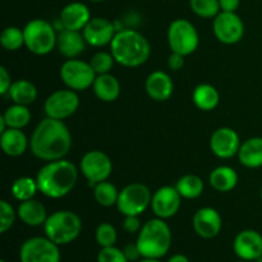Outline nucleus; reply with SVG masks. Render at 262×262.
<instances>
[{"label":"nucleus","mask_w":262,"mask_h":262,"mask_svg":"<svg viewBox=\"0 0 262 262\" xmlns=\"http://www.w3.org/2000/svg\"><path fill=\"white\" fill-rule=\"evenodd\" d=\"M72 147V135L64 120L43 118L33 129L30 148L33 156L42 161L60 160Z\"/></svg>","instance_id":"obj_1"},{"label":"nucleus","mask_w":262,"mask_h":262,"mask_svg":"<svg viewBox=\"0 0 262 262\" xmlns=\"http://www.w3.org/2000/svg\"><path fill=\"white\" fill-rule=\"evenodd\" d=\"M78 169L72 161H48L36 176L38 191L48 199H63L71 193L78 181Z\"/></svg>","instance_id":"obj_2"},{"label":"nucleus","mask_w":262,"mask_h":262,"mask_svg":"<svg viewBox=\"0 0 262 262\" xmlns=\"http://www.w3.org/2000/svg\"><path fill=\"white\" fill-rule=\"evenodd\" d=\"M110 53L120 66L125 68H137L148 60L151 46L142 33L125 28L118 31L114 36L110 43Z\"/></svg>","instance_id":"obj_3"},{"label":"nucleus","mask_w":262,"mask_h":262,"mask_svg":"<svg viewBox=\"0 0 262 262\" xmlns=\"http://www.w3.org/2000/svg\"><path fill=\"white\" fill-rule=\"evenodd\" d=\"M171 241L173 234L168 223L160 217H154L142 225L136 243L142 257L161 258L170 250Z\"/></svg>","instance_id":"obj_4"},{"label":"nucleus","mask_w":262,"mask_h":262,"mask_svg":"<svg viewBox=\"0 0 262 262\" xmlns=\"http://www.w3.org/2000/svg\"><path fill=\"white\" fill-rule=\"evenodd\" d=\"M43 227L46 237L58 246L74 242L82 232V220L71 210H59L49 215Z\"/></svg>","instance_id":"obj_5"},{"label":"nucleus","mask_w":262,"mask_h":262,"mask_svg":"<svg viewBox=\"0 0 262 262\" xmlns=\"http://www.w3.org/2000/svg\"><path fill=\"white\" fill-rule=\"evenodd\" d=\"M25 33V46L30 53L43 56L56 49L58 33L50 22L41 18L30 20L23 27Z\"/></svg>","instance_id":"obj_6"},{"label":"nucleus","mask_w":262,"mask_h":262,"mask_svg":"<svg viewBox=\"0 0 262 262\" xmlns=\"http://www.w3.org/2000/svg\"><path fill=\"white\" fill-rule=\"evenodd\" d=\"M168 43L171 53L191 55L200 45L199 31L188 19H174L168 28Z\"/></svg>","instance_id":"obj_7"},{"label":"nucleus","mask_w":262,"mask_h":262,"mask_svg":"<svg viewBox=\"0 0 262 262\" xmlns=\"http://www.w3.org/2000/svg\"><path fill=\"white\" fill-rule=\"evenodd\" d=\"M152 192L143 183H130L119 191L117 209L123 216H140L151 206Z\"/></svg>","instance_id":"obj_8"},{"label":"nucleus","mask_w":262,"mask_h":262,"mask_svg":"<svg viewBox=\"0 0 262 262\" xmlns=\"http://www.w3.org/2000/svg\"><path fill=\"white\" fill-rule=\"evenodd\" d=\"M60 78L67 89L73 91H84L92 87L96 73L92 69L90 61L81 60V59H67L60 67Z\"/></svg>","instance_id":"obj_9"},{"label":"nucleus","mask_w":262,"mask_h":262,"mask_svg":"<svg viewBox=\"0 0 262 262\" xmlns=\"http://www.w3.org/2000/svg\"><path fill=\"white\" fill-rule=\"evenodd\" d=\"M59 246L48 237H31L19 248L20 262H60Z\"/></svg>","instance_id":"obj_10"},{"label":"nucleus","mask_w":262,"mask_h":262,"mask_svg":"<svg viewBox=\"0 0 262 262\" xmlns=\"http://www.w3.org/2000/svg\"><path fill=\"white\" fill-rule=\"evenodd\" d=\"M79 171L91 184L109 179L113 171V161L100 150L87 151L79 161Z\"/></svg>","instance_id":"obj_11"},{"label":"nucleus","mask_w":262,"mask_h":262,"mask_svg":"<svg viewBox=\"0 0 262 262\" xmlns=\"http://www.w3.org/2000/svg\"><path fill=\"white\" fill-rule=\"evenodd\" d=\"M79 107V96L71 89L56 90L43 102L46 117L64 120L72 117Z\"/></svg>","instance_id":"obj_12"},{"label":"nucleus","mask_w":262,"mask_h":262,"mask_svg":"<svg viewBox=\"0 0 262 262\" xmlns=\"http://www.w3.org/2000/svg\"><path fill=\"white\" fill-rule=\"evenodd\" d=\"M245 23L235 12H220L212 22V31L217 40L225 45H234L245 36Z\"/></svg>","instance_id":"obj_13"},{"label":"nucleus","mask_w":262,"mask_h":262,"mask_svg":"<svg viewBox=\"0 0 262 262\" xmlns=\"http://www.w3.org/2000/svg\"><path fill=\"white\" fill-rule=\"evenodd\" d=\"M182 196L176 186H164L156 189L151 200V210L154 215L160 219L168 220L177 215L181 209Z\"/></svg>","instance_id":"obj_14"},{"label":"nucleus","mask_w":262,"mask_h":262,"mask_svg":"<svg viewBox=\"0 0 262 262\" xmlns=\"http://www.w3.org/2000/svg\"><path fill=\"white\" fill-rule=\"evenodd\" d=\"M242 142L239 135L230 127H220L210 137V150L219 159H232L238 155Z\"/></svg>","instance_id":"obj_15"},{"label":"nucleus","mask_w":262,"mask_h":262,"mask_svg":"<svg viewBox=\"0 0 262 262\" xmlns=\"http://www.w3.org/2000/svg\"><path fill=\"white\" fill-rule=\"evenodd\" d=\"M117 32L114 23L104 17H92L82 31L87 45L94 48L110 45Z\"/></svg>","instance_id":"obj_16"},{"label":"nucleus","mask_w":262,"mask_h":262,"mask_svg":"<svg viewBox=\"0 0 262 262\" xmlns=\"http://www.w3.org/2000/svg\"><path fill=\"white\" fill-rule=\"evenodd\" d=\"M233 251L239 260L256 261L262 256V234L253 229L242 230L233 241Z\"/></svg>","instance_id":"obj_17"},{"label":"nucleus","mask_w":262,"mask_h":262,"mask_svg":"<svg viewBox=\"0 0 262 262\" xmlns=\"http://www.w3.org/2000/svg\"><path fill=\"white\" fill-rule=\"evenodd\" d=\"M192 225L199 237L204 239H212L219 235L223 228L222 215L214 207H201L194 212Z\"/></svg>","instance_id":"obj_18"},{"label":"nucleus","mask_w":262,"mask_h":262,"mask_svg":"<svg viewBox=\"0 0 262 262\" xmlns=\"http://www.w3.org/2000/svg\"><path fill=\"white\" fill-rule=\"evenodd\" d=\"M91 18V12L86 4L81 2H73L67 4L61 9L59 22H60L63 30L81 31L82 32Z\"/></svg>","instance_id":"obj_19"},{"label":"nucleus","mask_w":262,"mask_h":262,"mask_svg":"<svg viewBox=\"0 0 262 262\" xmlns=\"http://www.w3.org/2000/svg\"><path fill=\"white\" fill-rule=\"evenodd\" d=\"M145 90L154 101H168L174 92V82L166 72L154 71L146 78Z\"/></svg>","instance_id":"obj_20"},{"label":"nucleus","mask_w":262,"mask_h":262,"mask_svg":"<svg viewBox=\"0 0 262 262\" xmlns=\"http://www.w3.org/2000/svg\"><path fill=\"white\" fill-rule=\"evenodd\" d=\"M87 42L81 31L61 30L58 33L56 49L67 59H76L86 50Z\"/></svg>","instance_id":"obj_21"},{"label":"nucleus","mask_w":262,"mask_h":262,"mask_svg":"<svg viewBox=\"0 0 262 262\" xmlns=\"http://www.w3.org/2000/svg\"><path fill=\"white\" fill-rule=\"evenodd\" d=\"M0 145L5 155L10 158H18L22 156L30 147V140L22 129L8 128L7 130L0 133Z\"/></svg>","instance_id":"obj_22"},{"label":"nucleus","mask_w":262,"mask_h":262,"mask_svg":"<svg viewBox=\"0 0 262 262\" xmlns=\"http://www.w3.org/2000/svg\"><path fill=\"white\" fill-rule=\"evenodd\" d=\"M17 215L18 219L28 227H41L49 216L46 207L35 199L20 202L17 207Z\"/></svg>","instance_id":"obj_23"},{"label":"nucleus","mask_w":262,"mask_h":262,"mask_svg":"<svg viewBox=\"0 0 262 262\" xmlns=\"http://www.w3.org/2000/svg\"><path fill=\"white\" fill-rule=\"evenodd\" d=\"M94 94L100 101L114 102L120 96V82L112 73L97 74L94 84H92Z\"/></svg>","instance_id":"obj_24"},{"label":"nucleus","mask_w":262,"mask_h":262,"mask_svg":"<svg viewBox=\"0 0 262 262\" xmlns=\"http://www.w3.org/2000/svg\"><path fill=\"white\" fill-rule=\"evenodd\" d=\"M238 179V173L232 166L220 165L210 173L209 183L216 192L227 193L237 187Z\"/></svg>","instance_id":"obj_25"},{"label":"nucleus","mask_w":262,"mask_h":262,"mask_svg":"<svg viewBox=\"0 0 262 262\" xmlns=\"http://www.w3.org/2000/svg\"><path fill=\"white\" fill-rule=\"evenodd\" d=\"M241 164L248 169L262 166V137H251L242 142L238 152Z\"/></svg>","instance_id":"obj_26"},{"label":"nucleus","mask_w":262,"mask_h":262,"mask_svg":"<svg viewBox=\"0 0 262 262\" xmlns=\"http://www.w3.org/2000/svg\"><path fill=\"white\" fill-rule=\"evenodd\" d=\"M192 101L204 112H211L216 109L220 102V94L216 87L210 83H201L194 87L192 92Z\"/></svg>","instance_id":"obj_27"},{"label":"nucleus","mask_w":262,"mask_h":262,"mask_svg":"<svg viewBox=\"0 0 262 262\" xmlns=\"http://www.w3.org/2000/svg\"><path fill=\"white\" fill-rule=\"evenodd\" d=\"M8 95L12 99L13 104L30 106L37 99V89L28 79H17V81H13Z\"/></svg>","instance_id":"obj_28"},{"label":"nucleus","mask_w":262,"mask_h":262,"mask_svg":"<svg viewBox=\"0 0 262 262\" xmlns=\"http://www.w3.org/2000/svg\"><path fill=\"white\" fill-rule=\"evenodd\" d=\"M0 117L4 119L8 128L23 129V128L30 124L32 114H31V110L26 105L13 104L12 106L7 107Z\"/></svg>","instance_id":"obj_29"},{"label":"nucleus","mask_w":262,"mask_h":262,"mask_svg":"<svg viewBox=\"0 0 262 262\" xmlns=\"http://www.w3.org/2000/svg\"><path fill=\"white\" fill-rule=\"evenodd\" d=\"M176 188L182 199L194 200L204 193L205 183L196 174H186L177 181Z\"/></svg>","instance_id":"obj_30"},{"label":"nucleus","mask_w":262,"mask_h":262,"mask_svg":"<svg viewBox=\"0 0 262 262\" xmlns=\"http://www.w3.org/2000/svg\"><path fill=\"white\" fill-rule=\"evenodd\" d=\"M37 192H40L37 181L36 178H31V177H19L13 182L12 187H10V193H12L13 199L19 202L35 199Z\"/></svg>","instance_id":"obj_31"},{"label":"nucleus","mask_w":262,"mask_h":262,"mask_svg":"<svg viewBox=\"0 0 262 262\" xmlns=\"http://www.w3.org/2000/svg\"><path fill=\"white\" fill-rule=\"evenodd\" d=\"M94 197L95 201L102 207L117 206L119 191L117 187L110 182L104 181L94 186Z\"/></svg>","instance_id":"obj_32"},{"label":"nucleus","mask_w":262,"mask_h":262,"mask_svg":"<svg viewBox=\"0 0 262 262\" xmlns=\"http://www.w3.org/2000/svg\"><path fill=\"white\" fill-rule=\"evenodd\" d=\"M0 43L8 51H17L25 46V33L23 28L9 26L4 28L0 36Z\"/></svg>","instance_id":"obj_33"},{"label":"nucleus","mask_w":262,"mask_h":262,"mask_svg":"<svg viewBox=\"0 0 262 262\" xmlns=\"http://www.w3.org/2000/svg\"><path fill=\"white\" fill-rule=\"evenodd\" d=\"M189 7L201 18H215L222 12L219 0H189Z\"/></svg>","instance_id":"obj_34"},{"label":"nucleus","mask_w":262,"mask_h":262,"mask_svg":"<svg viewBox=\"0 0 262 262\" xmlns=\"http://www.w3.org/2000/svg\"><path fill=\"white\" fill-rule=\"evenodd\" d=\"M117 63L113 56V54L107 53V51H97L92 55L91 60H90V64H91L92 69L95 71V73L97 74H106L110 73L114 67V64Z\"/></svg>","instance_id":"obj_35"},{"label":"nucleus","mask_w":262,"mask_h":262,"mask_svg":"<svg viewBox=\"0 0 262 262\" xmlns=\"http://www.w3.org/2000/svg\"><path fill=\"white\" fill-rule=\"evenodd\" d=\"M95 239H96L97 245L100 247H112L115 246L118 241V233L117 229L110 223H101L99 227L96 228L95 232Z\"/></svg>","instance_id":"obj_36"},{"label":"nucleus","mask_w":262,"mask_h":262,"mask_svg":"<svg viewBox=\"0 0 262 262\" xmlns=\"http://www.w3.org/2000/svg\"><path fill=\"white\" fill-rule=\"evenodd\" d=\"M18 217L17 210L5 200L0 201V233L4 234L14 225L15 219Z\"/></svg>","instance_id":"obj_37"},{"label":"nucleus","mask_w":262,"mask_h":262,"mask_svg":"<svg viewBox=\"0 0 262 262\" xmlns=\"http://www.w3.org/2000/svg\"><path fill=\"white\" fill-rule=\"evenodd\" d=\"M97 262H129L124 252L115 246L102 247L97 253Z\"/></svg>","instance_id":"obj_38"},{"label":"nucleus","mask_w":262,"mask_h":262,"mask_svg":"<svg viewBox=\"0 0 262 262\" xmlns=\"http://www.w3.org/2000/svg\"><path fill=\"white\" fill-rule=\"evenodd\" d=\"M142 225L140 216H124V220H123V229L129 234H136V233L138 234Z\"/></svg>","instance_id":"obj_39"},{"label":"nucleus","mask_w":262,"mask_h":262,"mask_svg":"<svg viewBox=\"0 0 262 262\" xmlns=\"http://www.w3.org/2000/svg\"><path fill=\"white\" fill-rule=\"evenodd\" d=\"M13 81L10 73L4 66L0 67V94L5 95L9 92L10 86H12Z\"/></svg>","instance_id":"obj_40"},{"label":"nucleus","mask_w":262,"mask_h":262,"mask_svg":"<svg viewBox=\"0 0 262 262\" xmlns=\"http://www.w3.org/2000/svg\"><path fill=\"white\" fill-rule=\"evenodd\" d=\"M123 252H124L125 257L128 258V261L129 262H137L140 261L141 258H142V255H141V251L140 248H138L137 243H129V245L125 246L124 248H123Z\"/></svg>","instance_id":"obj_41"},{"label":"nucleus","mask_w":262,"mask_h":262,"mask_svg":"<svg viewBox=\"0 0 262 262\" xmlns=\"http://www.w3.org/2000/svg\"><path fill=\"white\" fill-rule=\"evenodd\" d=\"M184 59H186V56L182 55V54L171 53L168 58V67L174 72L181 71V69L184 67V63H186Z\"/></svg>","instance_id":"obj_42"},{"label":"nucleus","mask_w":262,"mask_h":262,"mask_svg":"<svg viewBox=\"0 0 262 262\" xmlns=\"http://www.w3.org/2000/svg\"><path fill=\"white\" fill-rule=\"evenodd\" d=\"M222 12H237L241 0H219Z\"/></svg>","instance_id":"obj_43"},{"label":"nucleus","mask_w":262,"mask_h":262,"mask_svg":"<svg viewBox=\"0 0 262 262\" xmlns=\"http://www.w3.org/2000/svg\"><path fill=\"white\" fill-rule=\"evenodd\" d=\"M166 262H191L189 258L187 257L186 255H182V253H177V255H173L170 258H169Z\"/></svg>","instance_id":"obj_44"},{"label":"nucleus","mask_w":262,"mask_h":262,"mask_svg":"<svg viewBox=\"0 0 262 262\" xmlns=\"http://www.w3.org/2000/svg\"><path fill=\"white\" fill-rule=\"evenodd\" d=\"M137 262H161L160 258H146V257H142L140 261Z\"/></svg>","instance_id":"obj_45"},{"label":"nucleus","mask_w":262,"mask_h":262,"mask_svg":"<svg viewBox=\"0 0 262 262\" xmlns=\"http://www.w3.org/2000/svg\"><path fill=\"white\" fill-rule=\"evenodd\" d=\"M90 2H92V3H102V2H105V0H90Z\"/></svg>","instance_id":"obj_46"},{"label":"nucleus","mask_w":262,"mask_h":262,"mask_svg":"<svg viewBox=\"0 0 262 262\" xmlns=\"http://www.w3.org/2000/svg\"><path fill=\"white\" fill-rule=\"evenodd\" d=\"M255 262H262V256H261V257H258L257 260H256Z\"/></svg>","instance_id":"obj_47"},{"label":"nucleus","mask_w":262,"mask_h":262,"mask_svg":"<svg viewBox=\"0 0 262 262\" xmlns=\"http://www.w3.org/2000/svg\"><path fill=\"white\" fill-rule=\"evenodd\" d=\"M237 262H250V261H245V260H239V261H237Z\"/></svg>","instance_id":"obj_48"},{"label":"nucleus","mask_w":262,"mask_h":262,"mask_svg":"<svg viewBox=\"0 0 262 262\" xmlns=\"http://www.w3.org/2000/svg\"><path fill=\"white\" fill-rule=\"evenodd\" d=\"M260 196H261V200H262V188H261V192H260Z\"/></svg>","instance_id":"obj_49"},{"label":"nucleus","mask_w":262,"mask_h":262,"mask_svg":"<svg viewBox=\"0 0 262 262\" xmlns=\"http://www.w3.org/2000/svg\"><path fill=\"white\" fill-rule=\"evenodd\" d=\"M0 262H7V261H5V260H2Z\"/></svg>","instance_id":"obj_50"}]
</instances>
